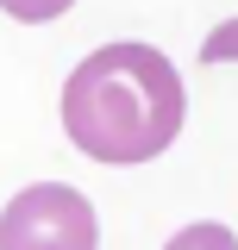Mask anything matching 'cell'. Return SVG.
I'll list each match as a JSON object with an SVG mask.
<instances>
[{
	"instance_id": "6da1fadb",
	"label": "cell",
	"mask_w": 238,
	"mask_h": 250,
	"mask_svg": "<svg viewBox=\"0 0 238 250\" xmlns=\"http://www.w3.org/2000/svg\"><path fill=\"white\" fill-rule=\"evenodd\" d=\"M188 119L176 62L157 44H100L63 82V131L94 163H150Z\"/></svg>"
},
{
	"instance_id": "7a4b0ae2",
	"label": "cell",
	"mask_w": 238,
	"mask_h": 250,
	"mask_svg": "<svg viewBox=\"0 0 238 250\" xmlns=\"http://www.w3.org/2000/svg\"><path fill=\"white\" fill-rule=\"evenodd\" d=\"M0 250H100V219L69 182H38L6 200Z\"/></svg>"
},
{
	"instance_id": "3957f363",
	"label": "cell",
	"mask_w": 238,
	"mask_h": 250,
	"mask_svg": "<svg viewBox=\"0 0 238 250\" xmlns=\"http://www.w3.org/2000/svg\"><path fill=\"white\" fill-rule=\"evenodd\" d=\"M163 250H238V238L219 225V219H201V225H188V231H176Z\"/></svg>"
},
{
	"instance_id": "277c9868",
	"label": "cell",
	"mask_w": 238,
	"mask_h": 250,
	"mask_svg": "<svg viewBox=\"0 0 238 250\" xmlns=\"http://www.w3.org/2000/svg\"><path fill=\"white\" fill-rule=\"evenodd\" d=\"M75 0H0V13H13L19 25H44V19H63Z\"/></svg>"
},
{
	"instance_id": "5b68a950",
	"label": "cell",
	"mask_w": 238,
	"mask_h": 250,
	"mask_svg": "<svg viewBox=\"0 0 238 250\" xmlns=\"http://www.w3.org/2000/svg\"><path fill=\"white\" fill-rule=\"evenodd\" d=\"M201 62H238V19H226L219 31L201 38Z\"/></svg>"
}]
</instances>
